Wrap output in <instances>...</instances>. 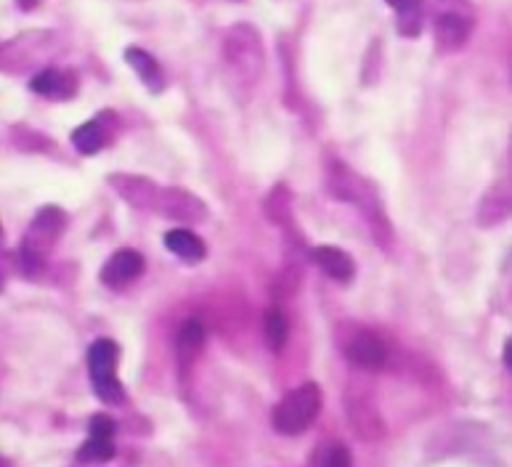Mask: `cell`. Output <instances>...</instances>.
<instances>
[{"label": "cell", "instance_id": "obj_2", "mask_svg": "<svg viewBox=\"0 0 512 467\" xmlns=\"http://www.w3.org/2000/svg\"><path fill=\"white\" fill-rule=\"evenodd\" d=\"M117 361H120V348L115 340L101 337L91 345L88 351V369H91L93 391L104 404L123 406L125 404V388L117 377Z\"/></svg>", "mask_w": 512, "mask_h": 467}, {"label": "cell", "instance_id": "obj_18", "mask_svg": "<svg viewBox=\"0 0 512 467\" xmlns=\"http://www.w3.org/2000/svg\"><path fill=\"white\" fill-rule=\"evenodd\" d=\"M502 359H505V367L512 372V337L505 343V353H502Z\"/></svg>", "mask_w": 512, "mask_h": 467}, {"label": "cell", "instance_id": "obj_19", "mask_svg": "<svg viewBox=\"0 0 512 467\" xmlns=\"http://www.w3.org/2000/svg\"><path fill=\"white\" fill-rule=\"evenodd\" d=\"M388 3H390V6H393V8L401 6V0H388Z\"/></svg>", "mask_w": 512, "mask_h": 467}, {"label": "cell", "instance_id": "obj_10", "mask_svg": "<svg viewBox=\"0 0 512 467\" xmlns=\"http://www.w3.org/2000/svg\"><path fill=\"white\" fill-rule=\"evenodd\" d=\"M202 348H205V327H202L197 319H189V322L178 330L176 337L178 361H181V364H192Z\"/></svg>", "mask_w": 512, "mask_h": 467}, {"label": "cell", "instance_id": "obj_1", "mask_svg": "<svg viewBox=\"0 0 512 467\" xmlns=\"http://www.w3.org/2000/svg\"><path fill=\"white\" fill-rule=\"evenodd\" d=\"M321 412V391L316 383H306L290 391L271 414V425L282 436H300L306 433Z\"/></svg>", "mask_w": 512, "mask_h": 467}, {"label": "cell", "instance_id": "obj_9", "mask_svg": "<svg viewBox=\"0 0 512 467\" xmlns=\"http://www.w3.org/2000/svg\"><path fill=\"white\" fill-rule=\"evenodd\" d=\"M165 247L186 263L205 261V255H207L205 242H202V239L189 229H170L168 234H165Z\"/></svg>", "mask_w": 512, "mask_h": 467}, {"label": "cell", "instance_id": "obj_20", "mask_svg": "<svg viewBox=\"0 0 512 467\" xmlns=\"http://www.w3.org/2000/svg\"><path fill=\"white\" fill-rule=\"evenodd\" d=\"M22 3H24V0H22Z\"/></svg>", "mask_w": 512, "mask_h": 467}, {"label": "cell", "instance_id": "obj_14", "mask_svg": "<svg viewBox=\"0 0 512 467\" xmlns=\"http://www.w3.org/2000/svg\"><path fill=\"white\" fill-rule=\"evenodd\" d=\"M396 11L401 35H417L422 27V0H401Z\"/></svg>", "mask_w": 512, "mask_h": 467}, {"label": "cell", "instance_id": "obj_11", "mask_svg": "<svg viewBox=\"0 0 512 467\" xmlns=\"http://www.w3.org/2000/svg\"><path fill=\"white\" fill-rule=\"evenodd\" d=\"M125 59H128L130 67L136 69L138 77L144 80L149 91H162L165 75H162L160 64L154 62L152 56L146 54V51H141V48H128V51H125Z\"/></svg>", "mask_w": 512, "mask_h": 467}, {"label": "cell", "instance_id": "obj_7", "mask_svg": "<svg viewBox=\"0 0 512 467\" xmlns=\"http://www.w3.org/2000/svg\"><path fill=\"white\" fill-rule=\"evenodd\" d=\"M433 35H436V43L441 51H457L467 43L470 38V22L465 16L459 14H441L436 19V27H433Z\"/></svg>", "mask_w": 512, "mask_h": 467}, {"label": "cell", "instance_id": "obj_4", "mask_svg": "<svg viewBox=\"0 0 512 467\" xmlns=\"http://www.w3.org/2000/svg\"><path fill=\"white\" fill-rule=\"evenodd\" d=\"M144 274V258L136 250H120L101 268V282L107 284L109 290H125L133 284L138 276Z\"/></svg>", "mask_w": 512, "mask_h": 467}, {"label": "cell", "instance_id": "obj_16", "mask_svg": "<svg viewBox=\"0 0 512 467\" xmlns=\"http://www.w3.org/2000/svg\"><path fill=\"white\" fill-rule=\"evenodd\" d=\"M321 467H351V454L340 444H329L321 454Z\"/></svg>", "mask_w": 512, "mask_h": 467}, {"label": "cell", "instance_id": "obj_5", "mask_svg": "<svg viewBox=\"0 0 512 467\" xmlns=\"http://www.w3.org/2000/svg\"><path fill=\"white\" fill-rule=\"evenodd\" d=\"M345 353H348L351 364L361 369H383L388 361V348L372 332H359L356 337H351V343L345 345Z\"/></svg>", "mask_w": 512, "mask_h": 467}, {"label": "cell", "instance_id": "obj_13", "mask_svg": "<svg viewBox=\"0 0 512 467\" xmlns=\"http://www.w3.org/2000/svg\"><path fill=\"white\" fill-rule=\"evenodd\" d=\"M115 441L112 438L91 436L77 449V462H109L115 457Z\"/></svg>", "mask_w": 512, "mask_h": 467}, {"label": "cell", "instance_id": "obj_17", "mask_svg": "<svg viewBox=\"0 0 512 467\" xmlns=\"http://www.w3.org/2000/svg\"><path fill=\"white\" fill-rule=\"evenodd\" d=\"M88 430H91V436L96 438H115L117 425L109 414H93L91 422H88Z\"/></svg>", "mask_w": 512, "mask_h": 467}, {"label": "cell", "instance_id": "obj_8", "mask_svg": "<svg viewBox=\"0 0 512 467\" xmlns=\"http://www.w3.org/2000/svg\"><path fill=\"white\" fill-rule=\"evenodd\" d=\"M30 88L38 93V96L62 101L75 93V77L69 75V72H59V69H46V72H40V75L32 77Z\"/></svg>", "mask_w": 512, "mask_h": 467}, {"label": "cell", "instance_id": "obj_3", "mask_svg": "<svg viewBox=\"0 0 512 467\" xmlns=\"http://www.w3.org/2000/svg\"><path fill=\"white\" fill-rule=\"evenodd\" d=\"M64 223H67V218H64L59 207H43L35 215V221H32L30 231H27V237L22 242V263H27V268H38L40 263L46 261L51 247L56 245V239L62 234Z\"/></svg>", "mask_w": 512, "mask_h": 467}, {"label": "cell", "instance_id": "obj_15", "mask_svg": "<svg viewBox=\"0 0 512 467\" xmlns=\"http://www.w3.org/2000/svg\"><path fill=\"white\" fill-rule=\"evenodd\" d=\"M287 319L279 308H271L266 314V340L271 351H282L287 343Z\"/></svg>", "mask_w": 512, "mask_h": 467}, {"label": "cell", "instance_id": "obj_6", "mask_svg": "<svg viewBox=\"0 0 512 467\" xmlns=\"http://www.w3.org/2000/svg\"><path fill=\"white\" fill-rule=\"evenodd\" d=\"M314 261L329 279H335V282L340 284L353 282V276H356V263H353L351 255L345 253V250H340V247H316Z\"/></svg>", "mask_w": 512, "mask_h": 467}, {"label": "cell", "instance_id": "obj_12", "mask_svg": "<svg viewBox=\"0 0 512 467\" xmlns=\"http://www.w3.org/2000/svg\"><path fill=\"white\" fill-rule=\"evenodd\" d=\"M72 144H75L83 154H96L101 146L107 144V136L101 131V125L96 123V120H91V123L80 125V128L72 133Z\"/></svg>", "mask_w": 512, "mask_h": 467}]
</instances>
